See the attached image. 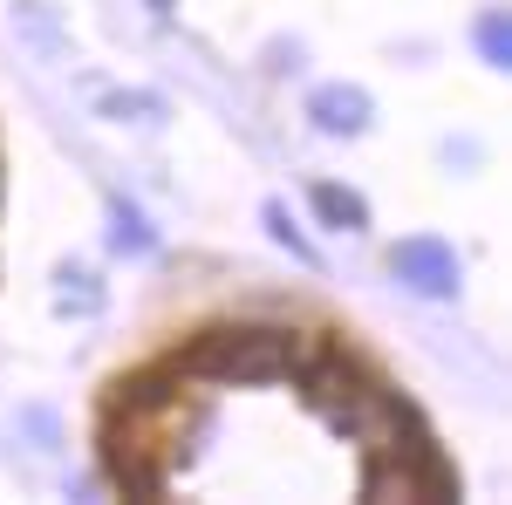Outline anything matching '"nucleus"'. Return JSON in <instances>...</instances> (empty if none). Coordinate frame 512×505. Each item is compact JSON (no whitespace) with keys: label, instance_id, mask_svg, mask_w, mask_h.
<instances>
[{"label":"nucleus","instance_id":"nucleus-7","mask_svg":"<svg viewBox=\"0 0 512 505\" xmlns=\"http://www.w3.org/2000/svg\"><path fill=\"white\" fill-rule=\"evenodd\" d=\"M260 219H267V233L280 239V246H287V253H294V260H308V267H315V246H308V239H301V226H294V219H287V205H267V212H260Z\"/></svg>","mask_w":512,"mask_h":505},{"label":"nucleus","instance_id":"nucleus-6","mask_svg":"<svg viewBox=\"0 0 512 505\" xmlns=\"http://www.w3.org/2000/svg\"><path fill=\"white\" fill-rule=\"evenodd\" d=\"M478 55H485L492 69H506V62H512V28H506V14H485V21H478Z\"/></svg>","mask_w":512,"mask_h":505},{"label":"nucleus","instance_id":"nucleus-5","mask_svg":"<svg viewBox=\"0 0 512 505\" xmlns=\"http://www.w3.org/2000/svg\"><path fill=\"white\" fill-rule=\"evenodd\" d=\"M110 246H117V253H130V260H137V253H151V226H144V212H137V205H110Z\"/></svg>","mask_w":512,"mask_h":505},{"label":"nucleus","instance_id":"nucleus-10","mask_svg":"<svg viewBox=\"0 0 512 505\" xmlns=\"http://www.w3.org/2000/svg\"><path fill=\"white\" fill-rule=\"evenodd\" d=\"M151 7H158V14H171V0H151Z\"/></svg>","mask_w":512,"mask_h":505},{"label":"nucleus","instance_id":"nucleus-2","mask_svg":"<svg viewBox=\"0 0 512 505\" xmlns=\"http://www.w3.org/2000/svg\"><path fill=\"white\" fill-rule=\"evenodd\" d=\"M390 273L410 287V294H424V301H451L458 294V280H465V267H458V253L444 246V239L417 233V239H396L390 253Z\"/></svg>","mask_w":512,"mask_h":505},{"label":"nucleus","instance_id":"nucleus-4","mask_svg":"<svg viewBox=\"0 0 512 505\" xmlns=\"http://www.w3.org/2000/svg\"><path fill=\"white\" fill-rule=\"evenodd\" d=\"M315 212H321V226H335V233H362L369 226V205L349 185H315Z\"/></svg>","mask_w":512,"mask_h":505},{"label":"nucleus","instance_id":"nucleus-3","mask_svg":"<svg viewBox=\"0 0 512 505\" xmlns=\"http://www.w3.org/2000/svg\"><path fill=\"white\" fill-rule=\"evenodd\" d=\"M308 117H315V130H328V137H355V130H369V89H355V82H321L315 96H308Z\"/></svg>","mask_w":512,"mask_h":505},{"label":"nucleus","instance_id":"nucleus-1","mask_svg":"<svg viewBox=\"0 0 512 505\" xmlns=\"http://www.w3.org/2000/svg\"><path fill=\"white\" fill-rule=\"evenodd\" d=\"M328 349L315 328H205L178 355L185 376L205 383H301V369Z\"/></svg>","mask_w":512,"mask_h":505},{"label":"nucleus","instance_id":"nucleus-8","mask_svg":"<svg viewBox=\"0 0 512 505\" xmlns=\"http://www.w3.org/2000/svg\"><path fill=\"white\" fill-rule=\"evenodd\" d=\"M96 301H103V294H96L89 273H62V287H55V308L62 314H96Z\"/></svg>","mask_w":512,"mask_h":505},{"label":"nucleus","instance_id":"nucleus-9","mask_svg":"<svg viewBox=\"0 0 512 505\" xmlns=\"http://www.w3.org/2000/svg\"><path fill=\"white\" fill-rule=\"evenodd\" d=\"M21 430H35V437H41V451L55 444V417H48V410H21Z\"/></svg>","mask_w":512,"mask_h":505}]
</instances>
